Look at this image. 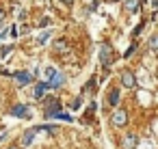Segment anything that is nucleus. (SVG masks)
<instances>
[{
    "label": "nucleus",
    "instance_id": "obj_13",
    "mask_svg": "<svg viewBox=\"0 0 158 149\" xmlns=\"http://www.w3.org/2000/svg\"><path fill=\"white\" fill-rule=\"evenodd\" d=\"M56 50H59V52H65V50H67V43H65V39H61V41L56 43Z\"/></svg>",
    "mask_w": 158,
    "mask_h": 149
},
{
    "label": "nucleus",
    "instance_id": "obj_2",
    "mask_svg": "<svg viewBox=\"0 0 158 149\" xmlns=\"http://www.w3.org/2000/svg\"><path fill=\"white\" fill-rule=\"evenodd\" d=\"M46 104H48V108H46V117H48V119H56V117L61 115V110H63L61 104H59L56 99H48Z\"/></svg>",
    "mask_w": 158,
    "mask_h": 149
},
{
    "label": "nucleus",
    "instance_id": "obj_16",
    "mask_svg": "<svg viewBox=\"0 0 158 149\" xmlns=\"http://www.w3.org/2000/svg\"><path fill=\"white\" fill-rule=\"evenodd\" d=\"M80 104H82V102H80V97H76V99L72 102V110H76V108H80Z\"/></svg>",
    "mask_w": 158,
    "mask_h": 149
},
{
    "label": "nucleus",
    "instance_id": "obj_21",
    "mask_svg": "<svg viewBox=\"0 0 158 149\" xmlns=\"http://www.w3.org/2000/svg\"><path fill=\"white\" fill-rule=\"evenodd\" d=\"M5 37H7V30H5V33H0V41H5Z\"/></svg>",
    "mask_w": 158,
    "mask_h": 149
},
{
    "label": "nucleus",
    "instance_id": "obj_5",
    "mask_svg": "<svg viewBox=\"0 0 158 149\" xmlns=\"http://www.w3.org/2000/svg\"><path fill=\"white\" fill-rule=\"evenodd\" d=\"M110 121H113V125H123V123L128 121V115H126V110H115Z\"/></svg>",
    "mask_w": 158,
    "mask_h": 149
},
{
    "label": "nucleus",
    "instance_id": "obj_11",
    "mask_svg": "<svg viewBox=\"0 0 158 149\" xmlns=\"http://www.w3.org/2000/svg\"><path fill=\"white\" fill-rule=\"evenodd\" d=\"M126 9H128L130 13H136V9H139V0H126Z\"/></svg>",
    "mask_w": 158,
    "mask_h": 149
},
{
    "label": "nucleus",
    "instance_id": "obj_23",
    "mask_svg": "<svg viewBox=\"0 0 158 149\" xmlns=\"http://www.w3.org/2000/svg\"><path fill=\"white\" fill-rule=\"evenodd\" d=\"M11 149H18V147H11Z\"/></svg>",
    "mask_w": 158,
    "mask_h": 149
},
{
    "label": "nucleus",
    "instance_id": "obj_12",
    "mask_svg": "<svg viewBox=\"0 0 158 149\" xmlns=\"http://www.w3.org/2000/svg\"><path fill=\"white\" fill-rule=\"evenodd\" d=\"M108 102H110V106H117V104H119V91H110Z\"/></svg>",
    "mask_w": 158,
    "mask_h": 149
},
{
    "label": "nucleus",
    "instance_id": "obj_4",
    "mask_svg": "<svg viewBox=\"0 0 158 149\" xmlns=\"http://www.w3.org/2000/svg\"><path fill=\"white\" fill-rule=\"evenodd\" d=\"M110 56H113V50H110L106 43L100 46V61H102V65H110V61H113Z\"/></svg>",
    "mask_w": 158,
    "mask_h": 149
},
{
    "label": "nucleus",
    "instance_id": "obj_6",
    "mask_svg": "<svg viewBox=\"0 0 158 149\" xmlns=\"http://www.w3.org/2000/svg\"><path fill=\"white\" fill-rule=\"evenodd\" d=\"M121 84L128 87V89H132V87L136 84V80H134V76H132L130 71H123V74H121Z\"/></svg>",
    "mask_w": 158,
    "mask_h": 149
},
{
    "label": "nucleus",
    "instance_id": "obj_10",
    "mask_svg": "<svg viewBox=\"0 0 158 149\" xmlns=\"http://www.w3.org/2000/svg\"><path fill=\"white\" fill-rule=\"evenodd\" d=\"M37 132H35V127H31V130H26V134L22 136V145H31L33 143V136H35Z\"/></svg>",
    "mask_w": 158,
    "mask_h": 149
},
{
    "label": "nucleus",
    "instance_id": "obj_19",
    "mask_svg": "<svg viewBox=\"0 0 158 149\" xmlns=\"http://www.w3.org/2000/svg\"><path fill=\"white\" fill-rule=\"evenodd\" d=\"M39 26H44V28H46V26H50V20H48V18H44V20H41V24H39Z\"/></svg>",
    "mask_w": 158,
    "mask_h": 149
},
{
    "label": "nucleus",
    "instance_id": "obj_18",
    "mask_svg": "<svg viewBox=\"0 0 158 149\" xmlns=\"http://www.w3.org/2000/svg\"><path fill=\"white\" fill-rule=\"evenodd\" d=\"M48 37H50V33H44V35H41L37 41H39V43H46V39H48Z\"/></svg>",
    "mask_w": 158,
    "mask_h": 149
},
{
    "label": "nucleus",
    "instance_id": "obj_8",
    "mask_svg": "<svg viewBox=\"0 0 158 149\" xmlns=\"http://www.w3.org/2000/svg\"><path fill=\"white\" fill-rule=\"evenodd\" d=\"M11 115H13V117H24V119H28V117H31V112H28V108H26V106H15V108L11 110Z\"/></svg>",
    "mask_w": 158,
    "mask_h": 149
},
{
    "label": "nucleus",
    "instance_id": "obj_9",
    "mask_svg": "<svg viewBox=\"0 0 158 149\" xmlns=\"http://www.w3.org/2000/svg\"><path fill=\"white\" fill-rule=\"evenodd\" d=\"M134 147H136V136L134 134H128L123 138V149H134Z\"/></svg>",
    "mask_w": 158,
    "mask_h": 149
},
{
    "label": "nucleus",
    "instance_id": "obj_20",
    "mask_svg": "<svg viewBox=\"0 0 158 149\" xmlns=\"http://www.w3.org/2000/svg\"><path fill=\"white\" fill-rule=\"evenodd\" d=\"M2 22H5V11L0 9V26H2Z\"/></svg>",
    "mask_w": 158,
    "mask_h": 149
},
{
    "label": "nucleus",
    "instance_id": "obj_22",
    "mask_svg": "<svg viewBox=\"0 0 158 149\" xmlns=\"http://www.w3.org/2000/svg\"><path fill=\"white\" fill-rule=\"evenodd\" d=\"M152 7H154V9H158V0H154V2H152Z\"/></svg>",
    "mask_w": 158,
    "mask_h": 149
},
{
    "label": "nucleus",
    "instance_id": "obj_14",
    "mask_svg": "<svg viewBox=\"0 0 158 149\" xmlns=\"http://www.w3.org/2000/svg\"><path fill=\"white\" fill-rule=\"evenodd\" d=\"M149 48H154V50L158 48V35H154V37H152V41H149Z\"/></svg>",
    "mask_w": 158,
    "mask_h": 149
},
{
    "label": "nucleus",
    "instance_id": "obj_1",
    "mask_svg": "<svg viewBox=\"0 0 158 149\" xmlns=\"http://www.w3.org/2000/svg\"><path fill=\"white\" fill-rule=\"evenodd\" d=\"M46 76H48V80H50V87H63V82H65V78H63V74L61 71H56L54 67H48L46 69Z\"/></svg>",
    "mask_w": 158,
    "mask_h": 149
},
{
    "label": "nucleus",
    "instance_id": "obj_3",
    "mask_svg": "<svg viewBox=\"0 0 158 149\" xmlns=\"http://www.w3.org/2000/svg\"><path fill=\"white\" fill-rule=\"evenodd\" d=\"M13 78H15V82H18L20 87H26V84H31V82H33L31 71H15V74H13Z\"/></svg>",
    "mask_w": 158,
    "mask_h": 149
},
{
    "label": "nucleus",
    "instance_id": "obj_17",
    "mask_svg": "<svg viewBox=\"0 0 158 149\" xmlns=\"http://www.w3.org/2000/svg\"><path fill=\"white\" fill-rule=\"evenodd\" d=\"M9 52H11V48H9V46H7V48H5V46H2V48H0V56H7Z\"/></svg>",
    "mask_w": 158,
    "mask_h": 149
},
{
    "label": "nucleus",
    "instance_id": "obj_15",
    "mask_svg": "<svg viewBox=\"0 0 158 149\" xmlns=\"http://www.w3.org/2000/svg\"><path fill=\"white\" fill-rule=\"evenodd\" d=\"M134 48H136V43H132V46H130V48L126 50V54H123V58H128V56H130V54L134 52Z\"/></svg>",
    "mask_w": 158,
    "mask_h": 149
},
{
    "label": "nucleus",
    "instance_id": "obj_7",
    "mask_svg": "<svg viewBox=\"0 0 158 149\" xmlns=\"http://www.w3.org/2000/svg\"><path fill=\"white\" fill-rule=\"evenodd\" d=\"M46 91H48V84H46V82H39V84L35 87V91H33V97H35V99H41V97L46 95Z\"/></svg>",
    "mask_w": 158,
    "mask_h": 149
}]
</instances>
